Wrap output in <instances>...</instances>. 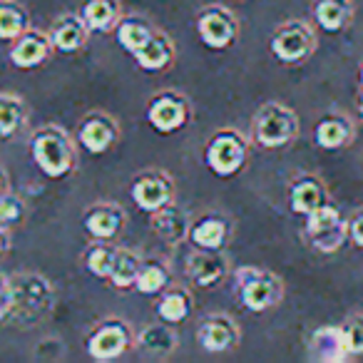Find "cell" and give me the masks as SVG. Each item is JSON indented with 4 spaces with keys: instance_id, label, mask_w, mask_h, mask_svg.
Returning a JSON list of instances; mask_svg holds the SVG:
<instances>
[{
    "instance_id": "cell-1",
    "label": "cell",
    "mask_w": 363,
    "mask_h": 363,
    "mask_svg": "<svg viewBox=\"0 0 363 363\" xmlns=\"http://www.w3.org/2000/svg\"><path fill=\"white\" fill-rule=\"evenodd\" d=\"M52 301V291L48 286L45 279L40 277H21L16 284L11 279H3V306H0V316L11 318L13 308H18L23 318H35L43 311H48Z\"/></svg>"
},
{
    "instance_id": "cell-2",
    "label": "cell",
    "mask_w": 363,
    "mask_h": 363,
    "mask_svg": "<svg viewBox=\"0 0 363 363\" xmlns=\"http://www.w3.org/2000/svg\"><path fill=\"white\" fill-rule=\"evenodd\" d=\"M33 157L48 177H62L72 167V150L67 145V137L52 127L33 137Z\"/></svg>"
},
{
    "instance_id": "cell-3",
    "label": "cell",
    "mask_w": 363,
    "mask_h": 363,
    "mask_svg": "<svg viewBox=\"0 0 363 363\" xmlns=\"http://www.w3.org/2000/svg\"><path fill=\"white\" fill-rule=\"evenodd\" d=\"M296 115L281 105H267L254 120V137L264 147H284L296 135Z\"/></svg>"
},
{
    "instance_id": "cell-4",
    "label": "cell",
    "mask_w": 363,
    "mask_h": 363,
    "mask_svg": "<svg viewBox=\"0 0 363 363\" xmlns=\"http://www.w3.org/2000/svg\"><path fill=\"white\" fill-rule=\"evenodd\" d=\"M306 232L311 237L313 247L318 252H336L343 244V237H346V224H343L338 209L328 207V204H321L316 212H311L306 217Z\"/></svg>"
},
{
    "instance_id": "cell-5",
    "label": "cell",
    "mask_w": 363,
    "mask_h": 363,
    "mask_svg": "<svg viewBox=\"0 0 363 363\" xmlns=\"http://www.w3.org/2000/svg\"><path fill=\"white\" fill-rule=\"evenodd\" d=\"M237 279H239V296H242L244 306L249 311H267L281 296V286H279V281L272 274L244 269V272H239Z\"/></svg>"
},
{
    "instance_id": "cell-6",
    "label": "cell",
    "mask_w": 363,
    "mask_h": 363,
    "mask_svg": "<svg viewBox=\"0 0 363 363\" xmlns=\"http://www.w3.org/2000/svg\"><path fill=\"white\" fill-rule=\"evenodd\" d=\"M244 157H247V147H244L242 137L234 132H222L207 147V164L219 177L234 174L244 164Z\"/></svg>"
},
{
    "instance_id": "cell-7",
    "label": "cell",
    "mask_w": 363,
    "mask_h": 363,
    "mask_svg": "<svg viewBox=\"0 0 363 363\" xmlns=\"http://www.w3.org/2000/svg\"><path fill=\"white\" fill-rule=\"evenodd\" d=\"M311 33L301 26V23H289L286 28L272 38V50L279 60L284 62H298L311 52Z\"/></svg>"
},
{
    "instance_id": "cell-8",
    "label": "cell",
    "mask_w": 363,
    "mask_h": 363,
    "mask_svg": "<svg viewBox=\"0 0 363 363\" xmlns=\"http://www.w3.org/2000/svg\"><path fill=\"white\" fill-rule=\"evenodd\" d=\"M127 343H130V333L120 321H107L105 326H100L87 341V353L95 361H110L125 353Z\"/></svg>"
},
{
    "instance_id": "cell-9",
    "label": "cell",
    "mask_w": 363,
    "mask_h": 363,
    "mask_svg": "<svg viewBox=\"0 0 363 363\" xmlns=\"http://www.w3.org/2000/svg\"><path fill=\"white\" fill-rule=\"evenodd\" d=\"M199 35L207 43L209 48H227L229 43L237 35V26H234L232 16L227 11H219V8H212V11H204L202 18L197 23Z\"/></svg>"
},
{
    "instance_id": "cell-10",
    "label": "cell",
    "mask_w": 363,
    "mask_h": 363,
    "mask_svg": "<svg viewBox=\"0 0 363 363\" xmlns=\"http://www.w3.org/2000/svg\"><path fill=\"white\" fill-rule=\"evenodd\" d=\"M147 120L155 127L157 132H174L184 125L187 120V110H184V102L174 95H162L157 100H152L150 110H147Z\"/></svg>"
},
{
    "instance_id": "cell-11",
    "label": "cell",
    "mask_w": 363,
    "mask_h": 363,
    "mask_svg": "<svg viewBox=\"0 0 363 363\" xmlns=\"http://www.w3.org/2000/svg\"><path fill=\"white\" fill-rule=\"evenodd\" d=\"M132 199L137 202V207L145 209V212H157L164 204H169L172 199V187L164 177L157 174H147L142 179L135 182L132 187Z\"/></svg>"
},
{
    "instance_id": "cell-12",
    "label": "cell",
    "mask_w": 363,
    "mask_h": 363,
    "mask_svg": "<svg viewBox=\"0 0 363 363\" xmlns=\"http://www.w3.org/2000/svg\"><path fill=\"white\" fill-rule=\"evenodd\" d=\"M197 338L207 351H227L234 341H237V328L227 316H212L199 326Z\"/></svg>"
},
{
    "instance_id": "cell-13",
    "label": "cell",
    "mask_w": 363,
    "mask_h": 363,
    "mask_svg": "<svg viewBox=\"0 0 363 363\" xmlns=\"http://www.w3.org/2000/svg\"><path fill=\"white\" fill-rule=\"evenodd\" d=\"M311 351L321 361H343L351 353L346 346L343 328H318L311 338Z\"/></svg>"
},
{
    "instance_id": "cell-14",
    "label": "cell",
    "mask_w": 363,
    "mask_h": 363,
    "mask_svg": "<svg viewBox=\"0 0 363 363\" xmlns=\"http://www.w3.org/2000/svg\"><path fill=\"white\" fill-rule=\"evenodd\" d=\"M115 140V125L107 117H90L80 130V145L92 155H100Z\"/></svg>"
},
{
    "instance_id": "cell-15",
    "label": "cell",
    "mask_w": 363,
    "mask_h": 363,
    "mask_svg": "<svg viewBox=\"0 0 363 363\" xmlns=\"http://www.w3.org/2000/svg\"><path fill=\"white\" fill-rule=\"evenodd\" d=\"M187 272L199 286H212V284H217L219 279L224 277V262L217 257V254L197 252L189 257Z\"/></svg>"
},
{
    "instance_id": "cell-16",
    "label": "cell",
    "mask_w": 363,
    "mask_h": 363,
    "mask_svg": "<svg viewBox=\"0 0 363 363\" xmlns=\"http://www.w3.org/2000/svg\"><path fill=\"white\" fill-rule=\"evenodd\" d=\"M120 227H122V212L115 207H110V204L95 207L85 217V229L95 239H112Z\"/></svg>"
},
{
    "instance_id": "cell-17",
    "label": "cell",
    "mask_w": 363,
    "mask_h": 363,
    "mask_svg": "<svg viewBox=\"0 0 363 363\" xmlns=\"http://www.w3.org/2000/svg\"><path fill=\"white\" fill-rule=\"evenodd\" d=\"M85 21H77L72 16L62 18V21H57L55 30H52V45L62 52H75L85 43Z\"/></svg>"
},
{
    "instance_id": "cell-18",
    "label": "cell",
    "mask_w": 363,
    "mask_h": 363,
    "mask_svg": "<svg viewBox=\"0 0 363 363\" xmlns=\"http://www.w3.org/2000/svg\"><path fill=\"white\" fill-rule=\"evenodd\" d=\"M152 227H155V232L160 234V237L169 239V242H177V239H182L184 232H187V219H184V214H182L174 204H164V207L155 212Z\"/></svg>"
},
{
    "instance_id": "cell-19",
    "label": "cell",
    "mask_w": 363,
    "mask_h": 363,
    "mask_svg": "<svg viewBox=\"0 0 363 363\" xmlns=\"http://www.w3.org/2000/svg\"><path fill=\"white\" fill-rule=\"evenodd\" d=\"M45 55H48V40L43 35H35V33L21 38L18 45L11 50V60L16 62L18 67L38 65L40 60H45Z\"/></svg>"
},
{
    "instance_id": "cell-20",
    "label": "cell",
    "mask_w": 363,
    "mask_h": 363,
    "mask_svg": "<svg viewBox=\"0 0 363 363\" xmlns=\"http://www.w3.org/2000/svg\"><path fill=\"white\" fill-rule=\"evenodd\" d=\"M323 204V189L316 179H301L291 189V207L298 214H311Z\"/></svg>"
},
{
    "instance_id": "cell-21",
    "label": "cell",
    "mask_w": 363,
    "mask_h": 363,
    "mask_svg": "<svg viewBox=\"0 0 363 363\" xmlns=\"http://www.w3.org/2000/svg\"><path fill=\"white\" fill-rule=\"evenodd\" d=\"M348 137H351V125L343 117H326L316 127V142L323 150H336V147L346 145Z\"/></svg>"
},
{
    "instance_id": "cell-22",
    "label": "cell",
    "mask_w": 363,
    "mask_h": 363,
    "mask_svg": "<svg viewBox=\"0 0 363 363\" xmlns=\"http://www.w3.org/2000/svg\"><path fill=\"white\" fill-rule=\"evenodd\" d=\"M135 57H137V62H140V67H145V70H162V67L172 60L169 43L162 35H152V40L135 52Z\"/></svg>"
},
{
    "instance_id": "cell-23",
    "label": "cell",
    "mask_w": 363,
    "mask_h": 363,
    "mask_svg": "<svg viewBox=\"0 0 363 363\" xmlns=\"http://www.w3.org/2000/svg\"><path fill=\"white\" fill-rule=\"evenodd\" d=\"M117 18L115 0H87L82 8V21L92 30H107Z\"/></svg>"
},
{
    "instance_id": "cell-24",
    "label": "cell",
    "mask_w": 363,
    "mask_h": 363,
    "mask_svg": "<svg viewBox=\"0 0 363 363\" xmlns=\"http://www.w3.org/2000/svg\"><path fill=\"white\" fill-rule=\"evenodd\" d=\"M346 18H348L346 0H318L316 3V21L323 30H328V33L341 30Z\"/></svg>"
},
{
    "instance_id": "cell-25",
    "label": "cell",
    "mask_w": 363,
    "mask_h": 363,
    "mask_svg": "<svg viewBox=\"0 0 363 363\" xmlns=\"http://www.w3.org/2000/svg\"><path fill=\"white\" fill-rule=\"evenodd\" d=\"M224 237H227V224L214 217L204 219L192 229V242L202 249H219L224 244Z\"/></svg>"
},
{
    "instance_id": "cell-26",
    "label": "cell",
    "mask_w": 363,
    "mask_h": 363,
    "mask_svg": "<svg viewBox=\"0 0 363 363\" xmlns=\"http://www.w3.org/2000/svg\"><path fill=\"white\" fill-rule=\"evenodd\" d=\"M140 272H142V264L135 254L132 252H117L115 269H112L110 279L117 289H127V286H132V284H137Z\"/></svg>"
},
{
    "instance_id": "cell-27",
    "label": "cell",
    "mask_w": 363,
    "mask_h": 363,
    "mask_svg": "<svg viewBox=\"0 0 363 363\" xmlns=\"http://www.w3.org/2000/svg\"><path fill=\"white\" fill-rule=\"evenodd\" d=\"M152 35H155V33H152L142 21H125L120 26V30H117V40H120L122 48L130 50L132 55H135L140 48H145L147 43L152 40Z\"/></svg>"
},
{
    "instance_id": "cell-28",
    "label": "cell",
    "mask_w": 363,
    "mask_h": 363,
    "mask_svg": "<svg viewBox=\"0 0 363 363\" xmlns=\"http://www.w3.org/2000/svg\"><path fill=\"white\" fill-rule=\"evenodd\" d=\"M157 313H160L162 321L167 323H177L184 321L189 313V296L184 291H169L157 306Z\"/></svg>"
},
{
    "instance_id": "cell-29",
    "label": "cell",
    "mask_w": 363,
    "mask_h": 363,
    "mask_svg": "<svg viewBox=\"0 0 363 363\" xmlns=\"http://www.w3.org/2000/svg\"><path fill=\"white\" fill-rule=\"evenodd\" d=\"M140 346L147 353H155V356H164L174 348V336L167 326H150L142 331L140 336Z\"/></svg>"
},
{
    "instance_id": "cell-30",
    "label": "cell",
    "mask_w": 363,
    "mask_h": 363,
    "mask_svg": "<svg viewBox=\"0 0 363 363\" xmlns=\"http://www.w3.org/2000/svg\"><path fill=\"white\" fill-rule=\"evenodd\" d=\"M26 28H28L26 13L13 6L11 0H6L3 8H0V38H3V40H13V38L21 35Z\"/></svg>"
},
{
    "instance_id": "cell-31",
    "label": "cell",
    "mask_w": 363,
    "mask_h": 363,
    "mask_svg": "<svg viewBox=\"0 0 363 363\" xmlns=\"http://www.w3.org/2000/svg\"><path fill=\"white\" fill-rule=\"evenodd\" d=\"M115 259H117V252L110 247H105V244H97V247H92L90 252H87V269H90L95 277H110L112 269H115Z\"/></svg>"
},
{
    "instance_id": "cell-32",
    "label": "cell",
    "mask_w": 363,
    "mask_h": 363,
    "mask_svg": "<svg viewBox=\"0 0 363 363\" xmlns=\"http://www.w3.org/2000/svg\"><path fill=\"white\" fill-rule=\"evenodd\" d=\"M23 120V105L21 100H16L13 95L0 97V135L11 137L16 132V127Z\"/></svg>"
},
{
    "instance_id": "cell-33",
    "label": "cell",
    "mask_w": 363,
    "mask_h": 363,
    "mask_svg": "<svg viewBox=\"0 0 363 363\" xmlns=\"http://www.w3.org/2000/svg\"><path fill=\"white\" fill-rule=\"evenodd\" d=\"M135 286L140 289V294H147V296L150 294H160L167 286V269L160 267V264H145Z\"/></svg>"
},
{
    "instance_id": "cell-34",
    "label": "cell",
    "mask_w": 363,
    "mask_h": 363,
    "mask_svg": "<svg viewBox=\"0 0 363 363\" xmlns=\"http://www.w3.org/2000/svg\"><path fill=\"white\" fill-rule=\"evenodd\" d=\"M346 333V346L351 353H363V318H353L348 326L343 328Z\"/></svg>"
},
{
    "instance_id": "cell-35",
    "label": "cell",
    "mask_w": 363,
    "mask_h": 363,
    "mask_svg": "<svg viewBox=\"0 0 363 363\" xmlns=\"http://www.w3.org/2000/svg\"><path fill=\"white\" fill-rule=\"evenodd\" d=\"M21 214H23L21 202H18L16 197H11V194H6V197H3V204H0V217H3V224H11L13 219H18Z\"/></svg>"
},
{
    "instance_id": "cell-36",
    "label": "cell",
    "mask_w": 363,
    "mask_h": 363,
    "mask_svg": "<svg viewBox=\"0 0 363 363\" xmlns=\"http://www.w3.org/2000/svg\"><path fill=\"white\" fill-rule=\"evenodd\" d=\"M348 234H351V239L358 247H363V212H358L356 217L348 222Z\"/></svg>"
},
{
    "instance_id": "cell-37",
    "label": "cell",
    "mask_w": 363,
    "mask_h": 363,
    "mask_svg": "<svg viewBox=\"0 0 363 363\" xmlns=\"http://www.w3.org/2000/svg\"><path fill=\"white\" fill-rule=\"evenodd\" d=\"M361 117H363V95H361Z\"/></svg>"
},
{
    "instance_id": "cell-38",
    "label": "cell",
    "mask_w": 363,
    "mask_h": 363,
    "mask_svg": "<svg viewBox=\"0 0 363 363\" xmlns=\"http://www.w3.org/2000/svg\"><path fill=\"white\" fill-rule=\"evenodd\" d=\"M361 80H363V72H361Z\"/></svg>"
}]
</instances>
